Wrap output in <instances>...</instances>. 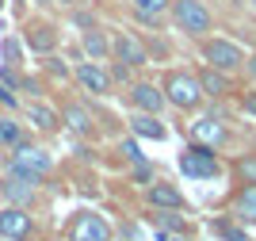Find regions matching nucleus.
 Wrapping results in <instances>:
<instances>
[{"label":"nucleus","mask_w":256,"mask_h":241,"mask_svg":"<svg viewBox=\"0 0 256 241\" xmlns=\"http://www.w3.org/2000/svg\"><path fill=\"white\" fill-rule=\"evenodd\" d=\"M199 58H203V65H210V69H222V73H241L245 69V58L248 50L241 46V42L234 39H222V35H206V39H199Z\"/></svg>","instance_id":"obj_1"},{"label":"nucleus","mask_w":256,"mask_h":241,"mask_svg":"<svg viewBox=\"0 0 256 241\" xmlns=\"http://www.w3.org/2000/svg\"><path fill=\"white\" fill-rule=\"evenodd\" d=\"M160 92H164V104L180 107V111H195L203 104V88H199V77L188 73V69H168L160 77Z\"/></svg>","instance_id":"obj_2"},{"label":"nucleus","mask_w":256,"mask_h":241,"mask_svg":"<svg viewBox=\"0 0 256 241\" xmlns=\"http://www.w3.org/2000/svg\"><path fill=\"white\" fill-rule=\"evenodd\" d=\"M8 172L38 184L42 176H50V172H54V157L46 153L42 146H34V142H20V146L12 149V157H8Z\"/></svg>","instance_id":"obj_3"},{"label":"nucleus","mask_w":256,"mask_h":241,"mask_svg":"<svg viewBox=\"0 0 256 241\" xmlns=\"http://www.w3.org/2000/svg\"><path fill=\"white\" fill-rule=\"evenodd\" d=\"M168 12H172V23L195 42L214 31V16H210V8H206V0H172Z\"/></svg>","instance_id":"obj_4"},{"label":"nucleus","mask_w":256,"mask_h":241,"mask_svg":"<svg viewBox=\"0 0 256 241\" xmlns=\"http://www.w3.org/2000/svg\"><path fill=\"white\" fill-rule=\"evenodd\" d=\"M180 172L188 180H214L218 172H222V165H218V153H214V146H203V142H192V146L180 153Z\"/></svg>","instance_id":"obj_5"},{"label":"nucleus","mask_w":256,"mask_h":241,"mask_svg":"<svg viewBox=\"0 0 256 241\" xmlns=\"http://www.w3.org/2000/svg\"><path fill=\"white\" fill-rule=\"evenodd\" d=\"M111 58L122 62V65H130V69H142V65L150 62V50H146V42H142L138 35L115 31L111 35Z\"/></svg>","instance_id":"obj_6"},{"label":"nucleus","mask_w":256,"mask_h":241,"mask_svg":"<svg viewBox=\"0 0 256 241\" xmlns=\"http://www.w3.org/2000/svg\"><path fill=\"white\" fill-rule=\"evenodd\" d=\"M0 237L4 241H31L34 237V218L23 207H4L0 210Z\"/></svg>","instance_id":"obj_7"},{"label":"nucleus","mask_w":256,"mask_h":241,"mask_svg":"<svg viewBox=\"0 0 256 241\" xmlns=\"http://www.w3.org/2000/svg\"><path fill=\"white\" fill-rule=\"evenodd\" d=\"M192 138L195 142H203V146H222L226 138H230V126H226V115H218V111H203V115L192 123Z\"/></svg>","instance_id":"obj_8"},{"label":"nucleus","mask_w":256,"mask_h":241,"mask_svg":"<svg viewBox=\"0 0 256 241\" xmlns=\"http://www.w3.org/2000/svg\"><path fill=\"white\" fill-rule=\"evenodd\" d=\"M0 195H4V203L8 207H23V210H31L34 199H38V184L34 180H23V176H4L0 180Z\"/></svg>","instance_id":"obj_9"},{"label":"nucleus","mask_w":256,"mask_h":241,"mask_svg":"<svg viewBox=\"0 0 256 241\" xmlns=\"http://www.w3.org/2000/svg\"><path fill=\"white\" fill-rule=\"evenodd\" d=\"M126 96H130V104H134V111H150V115H160V111H164V92H160V84L130 81Z\"/></svg>","instance_id":"obj_10"},{"label":"nucleus","mask_w":256,"mask_h":241,"mask_svg":"<svg viewBox=\"0 0 256 241\" xmlns=\"http://www.w3.org/2000/svg\"><path fill=\"white\" fill-rule=\"evenodd\" d=\"M73 81L80 84V92H88V96H107L111 92V77H107V69L100 62H80L73 69Z\"/></svg>","instance_id":"obj_11"},{"label":"nucleus","mask_w":256,"mask_h":241,"mask_svg":"<svg viewBox=\"0 0 256 241\" xmlns=\"http://www.w3.org/2000/svg\"><path fill=\"white\" fill-rule=\"evenodd\" d=\"M69 237L73 241H111V226L96 210H80L73 218V226H69Z\"/></svg>","instance_id":"obj_12"},{"label":"nucleus","mask_w":256,"mask_h":241,"mask_svg":"<svg viewBox=\"0 0 256 241\" xmlns=\"http://www.w3.org/2000/svg\"><path fill=\"white\" fill-rule=\"evenodd\" d=\"M199 88H203V100H230V96L237 92V84L230 73H222V69H210V65H203L199 69Z\"/></svg>","instance_id":"obj_13"},{"label":"nucleus","mask_w":256,"mask_h":241,"mask_svg":"<svg viewBox=\"0 0 256 241\" xmlns=\"http://www.w3.org/2000/svg\"><path fill=\"white\" fill-rule=\"evenodd\" d=\"M23 42L31 46L34 54H54L58 50V27H54L50 20H31L27 27H23Z\"/></svg>","instance_id":"obj_14"},{"label":"nucleus","mask_w":256,"mask_h":241,"mask_svg":"<svg viewBox=\"0 0 256 241\" xmlns=\"http://www.w3.org/2000/svg\"><path fill=\"white\" fill-rule=\"evenodd\" d=\"M146 203L150 210H184V191L168 180H153L146 184Z\"/></svg>","instance_id":"obj_15"},{"label":"nucleus","mask_w":256,"mask_h":241,"mask_svg":"<svg viewBox=\"0 0 256 241\" xmlns=\"http://www.w3.org/2000/svg\"><path fill=\"white\" fill-rule=\"evenodd\" d=\"M130 134L138 138V142H164L168 130H164V123H160L157 115H150V111H134V115H130Z\"/></svg>","instance_id":"obj_16"},{"label":"nucleus","mask_w":256,"mask_h":241,"mask_svg":"<svg viewBox=\"0 0 256 241\" xmlns=\"http://www.w3.org/2000/svg\"><path fill=\"white\" fill-rule=\"evenodd\" d=\"M80 50L88 54V62H104V58H111V31L107 27H88V31H80Z\"/></svg>","instance_id":"obj_17"},{"label":"nucleus","mask_w":256,"mask_h":241,"mask_svg":"<svg viewBox=\"0 0 256 241\" xmlns=\"http://www.w3.org/2000/svg\"><path fill=\"white\" fill-rule=\"evenodd\" d=\"M62 126H69L76 138H92L96 134V123H92V111H88L84 104H65L62 107Z\"/></svg>","instance_id":"obj_18"},{"label":"nucleus","mask_w":256,"mask_h":241,"mask_svg":"<svg viewBox=\"0 0 256 241\" xmlns=\"http://www.w3.org/2000/svg\"><path fill=\"white\" fill-rule=\"evenodd\" d=\"M27 119H31V126H34V130H42V134H54V130L62 126V111H54V107L38 104V100L27 107Z\"/></svg>","instance_id":"obj_19"},{"label":"nucleus","mask_w":256,"mask_h":241,"mask_svg":"<svg viewBox=\"0 0 256 241\" xmlns=\"http://www.w3.org/2000/svg\"><path fill=\"white\" fill-rule=\"evenodd\" d=\"M20 142H31L16 115H0V149H16Z\"/></svg>","instance_id":"obj_20"},{"label":"nucleus","mask_w":256,"mask_h":241,"mask_svg":"<svg viewBox=\"0 0 256 241\" xmlns=\"http://www.w3.org/2000/svg\"><path fill=\"white\" fill-rule=\"evenodd\" d=\"M234 210H237V218H241V222H252V226H256V184H248V188L237 191Z\"/></svg>","instance_id":"obj_21"},{"label":"nucleus","mask_w":256,"mask_h":241,"mask_svg":"<svg viewBox=\"0 0 256 241\" xmlns=\"http://www.w3.org/2000/svg\"><path fill=\"white\" fill-rule=\"evenodd\" d=\"M234 176L241 188H248V184H256V153H241V157L234 161Z\"/></svg>","instance_id":"obj_22"},{"label":"nucleus","mask_w":256,"mask_h":241,"mask_svg":"<svg viewBox=\"0 0 256 241\" xmlns=\"http://www.w3.org/2000/svg\"><path fill=\"white\" fill-rule=\"evenodd\" d=\"M130 8L134 12H146V16H168V8H172V0H130Z\"/></svg>","instance_id":"obj_23"},{"label":"nucleus","mask_w":256,"mask_h":241,"mask_svg":"<svg viewBox=\"0 0 256 241\" xmlns=\"http://www.w3.org/2000/svg\"><path fill=\"white\" fill-rule=\"evenodd\" d=\"M0 54H4V65H16V69L23 65V46H20V39H4Z\"/></svg>","instance_id":"obj_24"},{"label":"nucleus","mask_w":256,"mask_h":241,"mask_svg":"<svg viewBox=\"0 0 256 241\" xmlns=\"http://www.w3.org/2000/svg\"><path fill=\"white\" fill-rule=\"evenodd\" d=\"M153 218H157L164 230H184V218L176 214V210H153Z\"/></svg>","instance_id":"obj_25"},{"label":"nucleus","mask_w":256,"mask_h":241,"mask_svg":"<svg viewBox=\"0 0 256 241\" xmlns=\"http://www.w3.org/2000/svg\"><path fill=\"white\" fill-rule=\"evenodd\" d=\"M46 73H50V77H58V81H65V77H69V69H65V62H62V58H58V54H46Z\"/></svg>","instance_id":"obj_26"},{"label":"nucleus","mask_w":256,"mask_h":241,"mask_svg":"<svg viewBox=\"0 0 256 241\" xmlns=\"http://www.w3.org/2000/svg\"><path fill=\"white\" fill-rule=\"evenodd\" d=\"M130 73H134V69H130V65H122V62H115V58H111V69H107V77H111V84H130Z\"/></svg>","instance_id":"obj_27"},{"label":"nucleus","mask_w":256,"mask_h":241,"mask_svg":"<svg viewBox=\"0 0 256 241\" xmlns=\"http://www.w3.org/2000/svg\"><path fill=\"white\" fill-rule=\"evenodd\" d=\"M69 12H73V27H80V31H88V27H96V23H100L88 8H69Z\"/></svg>","instance_id":"obj_28"},{"label":"nucleus","mask_w":256,"mask_h":241,"mask_svg":"<svg viewBox=\"0 0 256 241\" xmlns=\"http://www.w3.org/2000/svg\"><path fill=\"white\" fill-rule=\"evenodd\" d=\"M122 153H126V161L130 165H142V146H138V138H126V142H122Z\"/></svg>","instance_id":"obj_29"},{"label":"nucleus","mask_w":256,"mask_h":241,"mask_svg":"<svg viewBox=\"0 0 256 241\" xmlns=\"http://www.w3.org/2000/svg\"><path fill=\"white\" fill-rule=\"evenodd\" d=\"M0 104H8V107H20V96H16V88H8L4 81H0Z\"/></svg>","instance_id":"obj_30"},{"label":"nucleus","mask_w":256,"mask_h":241,"mask_svg":"<svg viewBox=\"0 0 256 241\" xmlns=\"http://www.w3.org/2000/svg\"><path fill=\"white\" fill-rule=\"evenodd\" d=\"M241 107H245L248 115L256 119V92H241Z\"/></svg>","instance_id":"obj_31"},{"label":"nucleus","mask_w":256,"mask_h":241,"mask_svg":"<svg viewBox=\"0 0 256 241\" xmlns=\"http://www.w3.org/2000/svg\"><path fill=\"white\" fill-rule=\"evenodd\" d=\"M241 73H245L248 81L256 84V50H252V54H248V58H245V69H241Z\"/></svg>","instance_id":"obj_32"},{"label":"nucleus","mask_w":256,"mask_h":241,"mask_svg":"<svg viewBox=\"0 0 256 241\" xmlns=\"http://www.w3.org/2000/svg\"><path fill=\"white\" fill-rule=\"evenodd\" d=\"M134 20H138V23H146V27H160V23H164L160 16H146V12H134Z\"/></svg>","instance_id":"obj_33"},{"label":"nucleus","mask_w":256,"mask_h":241,"mask_svg":"<svg viewBox=\"0 0 256 241\" xmlns=\"http://www.w3.org/2000/svg\"><path fill=\"white\" fill-rule=\"evenodd\" d=\"M218 233H222L226 241H245V233H241V230H234V226H218Z\"/></svg>","instance_id":"obj_34"},{"label":"nucleus","mask_w":256,"mask_h":241,"mask_svg":"<svg viewBox=\"0 0 256 241\" xmlns=\"http://www.w3.org/2000/svg\"><path fill=\"white\" fill-rule=\"evenodd\" d=\"M54 4H62V8H76V0H54Z\"/></svg>","instance_id":"obj_35"},{"label":"nucleus","mask_w":256,"mask_h":241,"mask_svg":"<svg viewBox=\"0 0 256 241\" xmlns=\"http://www.w3.org/2000/svg\"><path fill=\"white\" fill-rule=\"evenodd\" d=\"M248 4H252V12H256V0H248Z\"/></svg>","instance_id":"obj_36"},{"label":"nucleus","mask_w":256,"mask_h":241,"mask_svg":"<svg viewBox=\"0 0 256 241\" xmlns=\"http://www.w3.org/2000/svg\"><path fill=\"white\" fill-rule=\"evenodd\" d=\"M38 4H50V0H38Z\"/></svg>","instance_id":"obj_37"}]
</instances>
